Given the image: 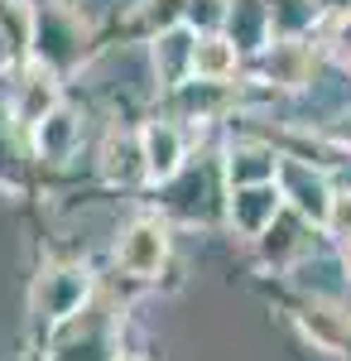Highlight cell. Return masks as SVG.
Returning a JSON list of instances; mask_svg holds the SVG:
<instances>
[{"label":"cell","instance_id":"obj_6","mask_svg":"<svg viewBox=\"0 0 351 361\" xmlns=\"http://www.w3.org/2000/svg\"><path fill=\"white\" fill-rule=\"evenodd\" d=\"M49 111H58V73L34 63L25 73V82H20V92H15V116L25 126H39Z\"/></svg>","mask_w":351,"mask_h":361},{"label":"cell","instance_id":"obj_16","mask_svg":"<svg viewBox=\"0 0 351 361\" xmlns=\"http://www.w3.org/2000/svg\"><path fill=\"white\" fill-rule=\"evenodd\" d=\"M347 279H351V246H347Z\"/></svg>","mask_w":351,"mask_h":361},{"label":"cell","instance_id":"obj_13","mask_svg":"<svg viewBox=\"0 0 351 361\" xmlns=\"http://www.w3.org/2000/svg\"><path fill=\"white\" fill-rule=\"evenodd\" d=\"M323 226L337 236V241H347L351 246V188L327 197V212H323Z\"/></svg>","mask_w":351,"mask_h":361},{"label":"cell","instance_id":"obj_8","mask_svg":"<svg viewBox=\"0 0 351 361\" xmlns=\"http://www.w3.org/2000/svg\"><path fill=\"white\" fill-rule=\"evenodd\" d=\"M298 328L313 337L323 352H347V342H351V318L332 304H308L298 313Z\"/></svg>","mask_w":351,"mask_h":361},{"label":"cell","instance_id":"obj_10","mask_svg":"<svg viewBox=\"0 0 351 361\" xmlns=\"http://www.w3.org/2000/svg\"><path fill=\"white\" fill-rule=\"evenodd\" d=\"M265 73L284 87H303L308 73H313V54L303 44H274L270 54H265Z\"/></svg>","mask_w":351,"mask_h":361},{"label":"cell","instance_id":"obj_1","mask_svg":"<svg viewBox=\"0 0 351 361\" xmlns=\"http://www.w3.org/2000/svg\"><path fill=\"white\" fill-rule=\"evenodd\" d=\"M116 260H121L125 275H135V279L159 275V265L168 260V231H164V222H154V217L130 222L125 236L116 241Z\"/></svg>","mask_w":351,"mask_h":361},{"label":"cell","instance_id":"obj_7","mask_svg":"<svg viewBox=\"0 0 351 361\" xmlns=\"http://www.w3.org/2000/svg\"><path fill=\"white\" fill-rule=\"evenodd\" d=\"M192 29L183 25H173V29H164L159 39H154V68H159V78L168 87H183L192 78Z\"/></svg>","mask_w":351,"mask_h":361},{"label":"cell","instance_id":"obj_5","mask_svg":"<svg viewBox=\"0 0 351 361\" xmlns=\"http://www.w3.org/2000/svg\"><path fill=\"white\" fill-rule=\"evenodd\" d=\"M87 299V270H49L34 289V308L44 318H68Z\"/></svg>","mask_w":351,"mask_h":361},{"label":"cell","instance_id":"obj_4","mask_svg":"<svg viewBox=\"0 0 351 361\" xmlns=\"http://www.w3.org/2000/svg\"><path fill=\"white\" fill-rule=\"evenodd\" d=\"M140 164H144V178L168 183L178 173V164H183V135H178V126H168V121L149 126L140 135Z\"/></svg>","mask_w":351,"mask_h":361},{"label":"cell","instance_id":"obj_2","mask_svg":"<svg viewBox=\"0 0 351 361\" xmlns=\"http://www.w3.org/2000/svg\"><path fill=\"white\" fill-rule=\"evenodd\" d=\"M274 188H279V197H289L298 207V217H308V222H323L327 212V183L313 173L308 164H298V159H279V169H274Z\"/></svg>","mask_w":351,"mask_h":361},{"label":"cell","instance_id":"obj_17","mask_svg":"<svg viewBox=\"0 0 351 361\" xmlns=\"http://www.w3.org/2000/svg\"><path fill=\"white\" fill-rule=\"evenodd\" d=\"M116 361H135V357H116Z\"/></svg>","mask_w":351,"mask_h":361},{"label":"cell","instance_id":"obj_3","mask_svg":"<svg viewBox=\"0 0 351 361\" xmlns=\"http://www.w3.org/2000/svg\"><path fill=\"white\" fill-rule=\"evenodd\" d=\"M284 207V197L274 183H255V188H236L231 193V226L241 236H265Z\"/></svg>","mask_w":351,"mask_h":361},{"label":"cell","instance_id":"obj_12","mask_svg":"<svg viewBox=\"0 0 351 361\" xmlns=\"http://www.w3.org/2000/svg\"><path fill=\"white\" fill-rule=\"evenodd\" d=\"M34 135H39V154H44V159H68V154H73L78 126H73L68 111H49L39 126H34Z\"/></svg>","mask_w":351,"mask_h":361},{"label":"cell","instance_id":"obj_11","mask_svg":"<svg viewBox=\"0 0 351 361\" xmlns=\"http://www.w3.org/2000/svg\"><path fill=\"white\" fill-rule=\"evenodd\" d=\"M279 154L274 149H236L231 154V183L236 188H255V183H274Z\"/></svg>","mask_w":351,"mask_h":361},{"label":"cell","instance_id":"obj_15","mask_svg":"<svg viewBox=\"0 0 351 361\" xmlns=\"http://www.w3.org/2000/svg\"><path fill=\"white\" fill-rule=\"evenodd\" d=\"M10 54H15V49H10V34H5V25H0V73L10 68Z\"/></svg>","mask_w":351,"mask_h":361},{"label":"cell","instance_id":"obj_14","mask_svg":"<svg viewBox=\"0 0 351 361\" xmlns=\"http://www.w3.org/2000/svg\"><path fill=\"white\" fill-rule=\"evenodd\" d=\"M327 44H332V49H337L342 58H351V10L332 20V39H327Z\"/></svg>","mask_w":351,"mask_h":361},{"label":"cell","instance_id":"obj_9","mask_svg":"<svg viewBox=\"0 0 351 361\" xmlns=\"http://www.w3.org/2000/svg\"><path fill=\"white\" fill-rule=\"evenodd\" d=\"M226 73H236V44L221 34H202L192 44V78L202 82H221Z\"/></svg>","mask_w":351,"mask_h":361}]
</instances>
